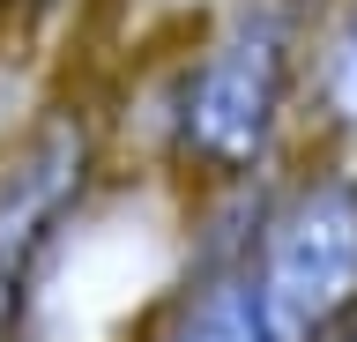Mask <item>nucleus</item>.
<instances>
[{
  "label": "nucleus",
  "instance_id": "39448f33",
  "mask_svg": "<svg viewBox=\"0 0 357 342\" xmlns=\"http://www.w3.org/2000/svg\"><path fill=\"white\" fill-rule=\"evenodd\" d=\"M305 141L357 157V0H328L305 60Z\"/></svg>",
  "mask_w": 357,
  "mask_h": 342
},
{
  "label": "nucleus",
  "instance_id": "7ed1b4c3",
  "mask_svg": "<svg viewBox=\"0 0 357 342\" xmlns=\"http://www.w3.org/2000/svg\"><path fill=\"white\" fill-rule=\"evenodd\" d=\"M238 283L268 342H335L357 320V157L298 141L253 186Z\"/></svg>",
  "mask_w": 357,
  "mask_h": 342
},
{
  "label": "nucleus",
  "instance_id": "f257e3e1",
  "mask_svg": "<svg viewBox=\"0 0 357 342\" xmlns=\"http://www.w3.org/2000/svg\"><path fill=\"white\" fill-rule=\"evenodd\" d=\"M328 0H216L156 90V157L186 201L253 194L305 141V60Z\"/></svg>",
  "mask_w": 357,
  "mask_h": 342
},
{
  "label": "nucleus",
  "instance_id": "f03ea898",
  "mask_svg": "<svg viewBox=\"0 0 357 342\" xmlns=\"http://www.w3.org/2000/svg\"><path fill=\"white\" fill-rule=\"evenodd\" d=\"M112 179V112L89 82L0 127V342H38L45 297Z\"/></svg>",
  "mask_w": 357,
  "mask_h": 342
},
{
  "label": "nucleus",
  "instance_id": "0eeeda50",
  "mask_svg": "<svg viewBox=\"0 0 357 342\" xmlns=\"http://www.w3.org/2000/svg\"><path fill=\"white\" fill-rule=\"evenodd\" d=\"M335 342H357V320H350V327H342V335H335Z\"/></svg>",
  "mask_w": 357,
  "mask_h": 342
},
{
  "label": "nucleus",
  "instance_id": "423d86ee",
  "mask_svg": "<svg viewBox=\"0 0 357 342\" xmlns=\"http://www.w3.org/2000/svg\"><path fill=\"white\" fill-rule=\"evenodd\" d=\"M75 8H82V0H0V38L15 52H38L52 30H67Z\"/></svg>",
  "mask_w": 357,
  "mask_h": 342
},
{
  "label": "nucleus",
  "instance_id": "20e7f679",
  "mask_svg": "<svg viewBox=\"0 0 357 342\" xmlns=\"http://www.w3.org/2000/svg\"><path fill=\"white\" fill-rule=\"evenodd\" d=\"M253 194H223V201H194V238H186V268L172 275V290L156 297L134 342H268L238 283V231Z\"/></svg>",
  "mask_w": 357,
  "mask_h": 342
}]
</instances>
